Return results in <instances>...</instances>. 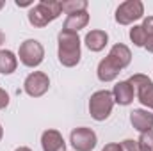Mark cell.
I'll use <instances>...</instances> for the list:
<instances>
[{
    "label": "cell",
    "mask_w": 153,
    "mask_h": 151,
    "mask_svg": "<svg viewBox=\"0 0 153 151\" xmlns=\"http://www.w3.org/2000/svg\"><path fill=\"white\" fill-rule=\"evenodd\" d=\"M61 9L70 16V14L85 11L87 9V2L85 0H64V2H61Z\"/></svg>",
    "instance_id": "obj_17"
},
{
    "label": "cell",
    "mask_w": 153,
    "mask_h": 151,
    "mask_svg": "<svg viewBox=\"0 0 153 151\" xmlns=\"http://www.w3.org/2000/svg\"><path fill=\"white\" fill-rule=\"evenodd\" d=\"M119 146H121V151H141L139 142L134 141V139H126V141H123Z\"/></svg>",
    "instance_id": "obj_20"
},
{
    "label": "cell",
    "mask_w": 153,
    "mask_h": 151,
    "mask_svg": "<svg viewBox=\"0 0 153 151\" xmlns=\"http://www.w3.org/2000/svg\"><path fill=\"white\" fill-rule=\"evenodd\" d=\"M70 142L76 151H91L96 146V133L91 128L80 126V128H75L71 132Z\"/></svg>",
    "instance_id": "obj_8"
},
{
    "label": "cell",
    "mask_w": 153,
    "mask_h": 151,
    "mask_svg": "<svg viewBox=\"0 0 153 151\" xmlns=\"http://www.w3.org/2000/svg\"><path fill=\"white\" fill-rule=\"evenodd\" d=\"M130 123L141 133L150 132L153 130V114L148 110H143V109H135L130 112Z\"/></svg>",
    "instance_id": "obj_10"
},
{
    "label": "cell",
    "mask_w": 153,
    "mask_h": 151,
    "mask_svg": "<svg viewBox=\"0 0 153 151\" xmlns=\"http://www.w3.org/2000/svg\"><path fill=\"white\" fill-rule=\"evenodd\" d=\"M4 5H5V4H4V2H2V0H0V9H2V7H4Z\"/></svg>",
    "instance_id": "obj_28"
},
{
    "label": "cell",
    "mask_w": 153,
    "mask_h": 151,
    "mask_svg": "<svg viewBox=\"0 0 153 151\" xmlns=\"http://www.w3.org/2000/svg\"><path fill=\"white\" fill-rule=\"evenodd\" d=\"M7 105H9V94H7L4 89H0V110L5 109Z\"/></svg>",
    "instance_id": "obj_22"
},
{
    "label": "cell",
    "mask_w": 153,
    "mask_h": 151,
    "mask_svg": "<svg viewBox=\"0 0 153 151\" xmlns=\"http://www.w3.org/2000/svg\"><path fill=\"white\" fill-rule=\"evenodd\" d=\"M114 107V96L111 91H96L89 100V114L94 121H105Z\"/></svg>",
    "instance_id": "obj_3"
},
{
    "label": "cell",
    "mask_w": 153,
    "mask_h": 151,
    "mask_svg": "<svg viewBox=\"0 0 153 151\" xmlns=\"http://www.w3.org/2000/svg\"><path fill=\"white\" fill-rule=\"evenodd\" d=\"M18 66V59L11 50H0V73L4 75H11L16 71Z\"/></svg>",
    "instance_id": "obj_16"
},
{
    "label": "cell",
    "mask_w": 153,
    "mask_h": 151,
    "mask_svg": "<svg viewBox=\"0 0 153 151\" xmlns=\"http://www.w3.org/2000/svg\"><path fill=\"white\" fill-rule=\"evenodd\" d=\"M109 36L105 30H91L85 34V44L91 52H102L107 46Z\"/></svg>",
    "instance_id": "obj_13"
},
{
    "label": "cell",
    "mask_w": 153,
    "mask_h": 151,
    "mask_svg": "<svg viewBox=\"0 0 153 151\" xmlns=\"http://www.w3.org/2000/svg\"><path fill=\"white\" fill-rule=\"evenodd\" d=\"M48 87H50V78H48L46 73H43V71H34V73H30V75L25 78V82H23L25 93H27L29 96H32V98L43 96V94L48 91Z\"/></svg>",
    "instance_id": "obj_7"
},
{
    "label": "cell",
    "mask_w": 153,
    "mask_h": 151,
    "mask_svg": "<svg viewBox=\"0 0 153 151\" xmlns=\"http://www.w3.org/2000/svg\"><path fill=\"white\" fill-rule=\"evenodd\" d=\"M119 68L116 66L114 62L109 59V57H105L103 61H100V64H98V78L102 80V82H112L116 76L119 75Z\"/></svg>",
    "instance_id": "obj_14"
},
{
    "label": "cell",
    "mask_w": 153,
    "mask_h": 151,
    "mask_svg": "<svg viewBox=\"0 0 153 151\" xmlns=\"http://www.w3.org/2000/svg\"><path fill=\"white\" fill-rule=\"evenodd\" d=\"M87 23H89V14H87V11L75 13V14H70V16L66 18V21H64V30L78 32V30L84 29Z\"/></svg>",
    "instance_id": "obj_15"
},
{
    "label": "cell",
    "mask_w": 153,
    "mask_h": 151,
    "mask_svg": "<svg viewBox=\"0 0 153 151\" xmlns=\"http://www.w3.org/2000/svg\"><path fill=\"white\" fill-rule=\"evenodd\" d=\"M61 2H55V0H41L39 4H36L30 11H29V21L30 25L43 29L46 27L50 21L57 20L59 14H61Z\"/></svg>",
    "instance_id": "obj_2"
},
{
    "label": "cell",
    "mask_w": 153,
    "mask_h": 151,
    "mask_svg": "<svg viewBox=\"0 0 153 151\" xmlns=\"http://www.w3.org/2000/svg\"><path fill=\"white\" fill-rule=\"evenodd\" d=\"M144 48H146L148 52H152V53H153V36H148V38H146V43H144Z\"/></svg>",
    "instance_id": "obj_24"
},
{
    "label": "cell",
    "mask_w": 153,
    "mask_h": 151,
    "mask_svg": "<svg viewBox=\"0 0 153 151\" xmlns=\"http://www.w3.org/2000/svg\"><path fill=\"white\" fill-rule=\"evenodd\" d=\"M2 137H4V128H2V124H0V141H2Z\"/></svg>",
    "instance_id": "obj_27"
},
{
    "label": "cell",
    "mask_w": 153,
    "mask_h": 151,
    "mask_svg": "<svg viewBox=\"0 0 153 151\" xmlns=\"http://www.w3.org/2000/svg\"><path fill=\"white\" fill-rule=\"evenodd\" d=\"M143 30H144V34H146V38L148 36H153V16H148V18H144V21H143Z\"/></svg>",
    "instance_id": "obj_21"
},
{
    "label": "cell",
    "mask_w": 153,
    "mask_h": 151,
    "mask_svg": "<svg viewBox=\"0 0 153 151\" xmlns=\"http://www.w3.org/2000/svg\"><path fill=\"white\" fill-rule=\"evenodd\" d=\"M130 85L134 87L135 94H137V100L148 107V109H153V82L148 78L146 75H132L130 76Z\"/></svg>",
    "instance_id": "obj_6"
},
{
    "label": "cell",
    "mask_w": 153,
    "mask_h": 151,
    "mask_svg": "<svg viewBox=\"0 0 153 151\" xmlns=\"http://www.w3.org/2000/svg\"><path fill=\"white\" fill-rule=\"evenodd\" d=\"M18 57H20L22 64H25L27 68H36L45 59V48L38 39H25L20 44Z\"/></svg>",
    "instance_id": "obj_4"
},
{
    "label": "cell",
    "mask_w": 153,
    "mask_h": 151,
    "mask_svg": "<svg viewBox=\"0 0 153 151\" xmlns=\"http://www.w3.org/2000/svg\"><path fill=\"white\" fill-rule=\"evenodd\" d=\"M59 62L66 68H73L80 62V38L76 32L61 30L59 36Z\"/></svg>",
    "instance_id": "obj_1"
},
{
    "label": "cell",
    "mask_w": 153,
    "mask_h": 151,
    "mask_svg": "<svg viewBox=\"0 0 153 151\" xmlns=\"http://www.w3.org/2000/svg\"><path fill=\"white\" fill-rule=\"evenodd\" d=\"M14 151H32L30 148H27V146H20V148H16Z\"/></svg>",
    "instance_id": "obj_25"
},
{
    "label": "cell",
    "mask_w": 153,
    "mask_h": 151,
    "mask_svg": "<svg viewBox=\"0 0 153 151\" xmlns=\"http://www.w3.org/2000/svg\"><path fill=\"white\" fill-rule=\"evenodd\" d=\"M134 87L130 85L128 80L125 82H117L112 89V96H114V103H119V105H130L134 101Z\"/></svg>",
    "instance_id": "obj_12"
},
{
    "label": "cell",
    "mask_w": 153,
    "mask_h": 151,
    "mask_svg": "<svg viewBox=\"0 0 153 151\" xmlns=\"http://www.w3.org/2000/svg\"><path fill=\"white\" fill-rule=\"evenodd\" d=\"M130 39H132V43H134L135 46H144V43H146V34H144V30H143L141 25H134V27L130 29Z\"/></svg>",
    "instance_id": "obj_18"
},
{
    "label": "cell",
    "mask_w": 153,
    "mask_h": 151,
    "mask_svg": "<svg viewBox=\"0 0 153 151\" xmlns=\"http://www.w3.org/2000/svg\"><path fill=\"white\" fill-rule=\"evenodd\" d=\"M137 142L141 146V151H153V130L141 133V137H139Z\"/></svg>",
    "instance_id": "obj_19"
},
{
    "label": "cell",
    "mask_w": 153,
    "mask_h": 151,
    "mask_svg": "<svg viewBox=\"0 0 153 151\" xmlns=\"http://www.w3.org/2000/svg\"><path fill=\"white\" fill-rule=\"evenodd\" d=\"M4 41H5V36H4V32L0 30V46H2V43H4Z\"/></svg>",
    "instance_id": "obj_26"
},
{
    "label": "cell",
    "mask_w": 153,
    "mask_h": 151,
    "mask_svg": "<svg viewBox=\"0 0 153 151\" xmlns=\"http://www.w3.org/2000/svg\"><path fill=\"white\" fill-rule=\"evenodd\" d=\"M102 151H121V146H119V144H116V142H112V144H107Z\"/></svg>",
    "instance_id": "obj_23"
},
{
    "label": "cell",
    "mask_w": 153,
    "mask_h": 151,
    "mask_svg": "<svg viewBox=\"0 0 153 151\" xmlns=\"http://www.w3.org/2000/svg\"><path fill=\"white\" fill-rule=\"evenodd\" d=\"M107 57L114 62L119 70H123V68H126V66L130 64V61H132V52H130V48H128L126 44L117 43V44H114V46L111 48V52H109Z\"/></svg>",
    "instance_id": "obj_11"
},
{
    "label": "cell",
    "mask_w": 153,
    "mask_h": 151,
    "mask_svg": "<svg viewBox=\"0 0 153 151\" xmlns=\"http://www.w3.org/2000/svg\"><path fill=\"white\" fill-rule=\"evenodd\" d=\"M43 151H66V142L57 130H46L41 135Z\"/></svg>",
    "instance_id": "obj_9"
},
{
    "label": "cell",
    "mask_w": 153,
    "mask_h": 151,
    "mask_svg": "<svg viewBox=\"0 0 153 151\" xmlns=\"http://www.w3.org/2000/svg\"><path fill=\"white\" fill-rule=\"evenodd\" d=\"M144 14V5L141 0H126L116 9V21L119 25H130L141 20Z\"/></svg>",
    "instance_id": "obj_5"
}]
</instances>
